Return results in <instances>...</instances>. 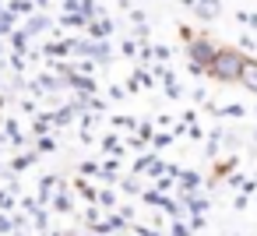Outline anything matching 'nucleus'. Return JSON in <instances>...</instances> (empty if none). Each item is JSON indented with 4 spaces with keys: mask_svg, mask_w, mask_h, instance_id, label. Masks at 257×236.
<instances>
[]
</instances>
